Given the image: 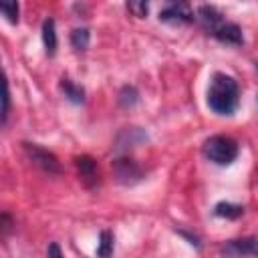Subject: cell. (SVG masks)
<instances>
[{"instance_id": "cell-15", "label": "cell", "mask_w": 258, "mask_h": 258, "mask_svg": "<svg viewBox=\"0 0 258 258\" xmlns=\"http://www.w3.org/2000/svg\"><path fill=\"white\" fill-rule=\"evenodd\" d=\"M89 42H91L89 28H85V26L83 28H73V32H71V44H73L75 50H87Z\"/></svg>"}, {"instance_id": "cell-18", "label": "cell", "mask_w": 258, "mask_h": 258, "mask_svg": "<svg viewBox=\"0 0 258 258\" xmlns=\"http://www.w3.org/2000/svg\"><path fill=\"white\" fill-rule=\"evenodd\" d=\"M127 10L133 16H137V18H145L147 12H149V6H147V2H129L127 4Z\"/></svg>"}, {"instance_id": "cell-20", "label": "cell", "mask_w": 258, "mask_h": 258, "mask_svg": "<svg viewBox=\"0 0 258 258\" xmlns=\"http://www.w3.org/2000/svg\"><path fill=\"white\" fill-rule=\"evenodd\" d=\"M46 258H64V254H62V250H60V246H58L56 242H50V244H48V248H46Z\"/></svg>"}, {"instance_id": "cell-1", "label": "cell", "mask_w": 258, "mask_h": 258, "mask_svg": "<svg viewBox=\"0 0 258 258\" xmlns=\"http://www.w3.org/2000/svg\"><path fill=\"white\" fill-rule=\"evenodd\" d=\"M240 103V87L234 77L214 73L208 85V107L216 115H232Z\"/></svg>"}, {"instance_id": "cell-13", "label": "cell", "mask_w": 258, "mask_h": 258, "mask_svg": "<svg viewBox=\"0 0 258 258\" xmlns=\"http://www.w3.org/2000/svg\"><path fill=\"white\" fill-rule=\"evenodd\" d=\"M214 214L218 218H226V220H236L244 214V208L238 204H230V202H218L214 208Z\"/></svg>"}, {"instance_id": "cell-10", "label": "cell", "mask_w": 258, "mask_h": 258, "mask_svg": "<svg viewBox=\"0 0 258 258\" xmlns=\"http://www.w3.org/2000/svg\"><path fill=\"white\" fill-rule=\"evenodd\" d=\"M141 141H147V135H145V131H141V127H125V129L117 135L115 149H117V151H125L127 147H135V145H139Z\"/></svg>"}, {"instance_id": "cell-17", "label": "cell", "mask_w": 258, "mask_h": 258, "mask_svg": "<svg viewBox=\"0 0 258 258\" xmlns=\"http://www.w3.org/2000/svg\"><path fill=\"white\" fill-rule=\"evenodd\" d=\"M0 10L10 24H18V2H2Z\"/></svg>"}, {"instance_id": "cell-16", "label": "cell", "mask_w": 258, "mask_h": 258, "mask_svg": "<svg viewBox=\"0 0 258 258\" xmlns=\"http://www.w3.org/2000/svg\"><path fill=\"white\" fill-rule=\"evenodd\" d=\"M119 105L125 107V109H131L137 101H139V91L133 87V85H125L121 91H119Z\"/></svg>"}, {"instance_id": "cell-21", "label": "cell", "mask_w": 258, "mask_h": 258, "mask_svg": "<svg viewBox=\"0 0 258 258\" xmlns=\"http://www.w3.org/2000/svg\"><path fill=\"white\" fill-rule=\"evenodd\" d=\"M10 226H12V224H10V216H8V214H2V234H4V236L10 232Z\"/></svg>"}, {"instance_id": "cell-6", "label": "cell", "mask_w": 258, "mask_h": 258, "mask_svg": "<svg viewBox=\"0 0 258 258\" xmlns=\"http://www.w3.org/2000/svg\"><path fill=\"white\" fill-rule=\"evenodd\" d=\"M159 20H163V22L187 24V22L194 20V10L189 8L187 2H169L165 8L159 10Z\"/></svg>"}, {"instance_id": "cell-19", "label": "cell", "mask_w": 258, "mask_h": 258, "mask_svg": "<svg viewBox=\"0 0 258 258\" xmlns=\"http://www.w3.org/2000/svg\"><path fill=\"white\" fill-rule=\"evenodd\" d=\"M8 113H10V89H8V83H6V85H4V109H2V123H6Z\"/></svg>"}, {"instance_id": "cell-14", "label": "cell", "mask_w": 258, "mask_h": 258, "mask_svg": "<svg viewBox=\"0 0 258 258\" xmlns=\"http://www.w3.org/2000/svg\"><path fill=\"white\" fill-rule=\"evenodd\" d=\"M113 248H115V240H113V234L109 230H103L99 234V244H97V256L99 258H109L113 254Z\"/></svg>"}, {"instance_id": "cell-8", "label": "cell", "mask_w": 258, "mask_h": 258, "mask_svg": "<svg viewBox=\"0 0 258 258\" xmlns=\"http://www.w3.org/2000/svg\"><path fill=\"white\" fill-rule=\"evenodd\" d=\"M220 42L224 44H232V46H240L244 42V34L242 28L236 22H222L214 32H212Z\"/></svg>"}, {"instance_id": "cell-9", "label": "cell", "mask_w": 258, "mask_h": 258, "mask_svg": "<svg viewBox=\"0 0 258 258\" xmlns=\"http://www.w3.org/2000/svg\"><path fill=\"white\" fill-rule=\"evenodd\" d=\"M196 16H198L200 24H202L208 32H214L222 22H226V20H224V16H222V12H220L216 6H210V4L200 6V8H198V12H196Z\"/></svg>"}, {"instance_id": "cell-11", "label": "cell", "mask_w": 258, "mask_h": 258, "mask_svg": "<svg viewBox=\"0 0 258 258\" xmlns=\"http://www.w3.org/2000/svg\"><path fill=\"white\" fill-rule=\"evenodd\" d=\"M42 44H44V50L48 56H52L56 52V26H54V20L52 18H46L42 22Z\"/></svg>"}, {"instance_id": "cell-22", "label": "cell", "mask_w": 258, "mask_h": 258, "mask_svg": "<svg viewBox=\"0 0 258 258\" xmlns=\"http://www.w3.org/2000/svg\"><path fill=\"white\" fill-rule=\"evenodd\" d=\"M256 71H258V60H256Z\"/></svg>"}, {"instance_id": "cell-5", "label": "cell", "mask_w": 258, "mask_h": 258, "mask_svg": "<svg viewBox=\"0 0 258 258\" xmlns=\"http://www.w3.org/2000/svg\"><path fill=\"white\" fill-rule=\"evenodd\" d=\"M75 167L79 171V179L85 183V187H95L101 181L99 165L91 155H77L75 157Z\"/></svg>"}, {"instance_id": "cell-3", "label": "cell", "mask_w": 258, "mask_h": 258, "mask_svg": "<svg viewBox=\"0 0 258 258\" xmlns=\"http://www.w3.org/2000/svg\"><path fill=\"white\" fill-rule=\"evenodd\" d=\"M22 147H24L26 157L36 167H40L44 173H54V175L60 173V161L52 151H48V149H44V147H40L36 143H28V141H24Z\"/></svg>"}, {"instance_id": "cell-2", "label": "cell", "mask_w": 258, "mask_h": 258, "mask_svg": "<svg viewBox=\"0 0 258 258\" xmlns=\"http://www.w3.org/2000/svg\"><path fill=\"white\" fill-rule=\"evenodd\" d=\"M240 145L230 135H212L204 141V155L216 165H230L236 161Z\"/></svg>"}, {"instance_id": "cell-12", "label": "cell", "mask_w": 258, "mask_h": 258, "mask_svg": "<svg viewBox=\"0 0 258 258\" xmlns=\"http://www.w3.org/2000/svg\"><path fill=\"white\" fill-rule=\"evenodd\" d=\"M60 91L64 93V97H67L71 103H83V101H85V89L79 87V85H75V83H73L71 79H67V77L60 79Z\"/></svg>"}, {"instance_id": "cell-7", "label": "cell", "mask_w": 258, "mask_h": 258, "mask_svg": "<svg viewBox=\"0 0 258 258\" xmlns=\"http://www.w3.org/2000/svg\"><path fill=\"white\" fill-rule=\"evenodd\" d=\"M222 252L226 256H258V238H240V240H230L222 246Z\"/></svg>"}, {"instance_id": "cell-4", "label": "cell", "mask_w": 258, "mask_h": 258, "mask_svg": "<svg viewBox=\"0 0 258 258\" xmlns=\"http://www.w3.org/2000/svg\"><path fill=\"white\" fill-rule=\"evenodd\" d=\"M111 169H113L115 179L119 183H123V185H133V183L143 179V167L135 159H131V157H117V159H113Z\"/></svg>"}]
</instances>
